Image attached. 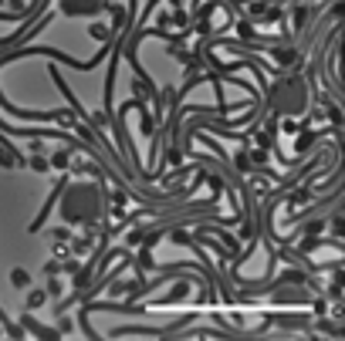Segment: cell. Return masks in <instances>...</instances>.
Wrapping results in <instances>:
<instances>
[{
  "mask_svg": "<svg viewBox=\"0 0 345 341\" xmlns=\"http://www.w3.org/2000/svg\"><path fill=\"white\" fill-rule=\"evenodd\" d=\"M109 183L105 176H98L95 183H85V179H71L61 199H58V213L68 227H98L102 216L109 213Z\"/></svg>",
  "mask_w": 345,
  "mask_h": 341,
  "instance_id": "6da1fadb",
  "label": "cell"
},
{
  "mask_svg": "<svg viewBox=\"0 0 345 341\" xmlns=\"http://www.w3.org/2000/svg\"><path fill=\"white\" fill-rule=\"evenodd\" d=\"M196 321V314H183L179 321H172L170 328H153V324H122V328H112L109 338H179L183 328H190Z\"/></svg>",
  "mask_w": 345,
  "mask_h": 341,
  "instance_id": "7a4b0ae2",
  "label": "cell"
},
{
  "mask_svg": "<svg viewBox=\"0 0 345 341\" xmlns=\"http://www.w3.org/2000/svg\"><path fill=\"white\" fill-rule=\"evenodd\" d=\"M0 108L14 122H71V118H78L71 108H20L3 95V88H0Z\"/></svg>",
  "mask_w": 345,
  "mask_h": 341,
  "instance_id": "3957f363",
  "label": "cell"
},
{
  "mask_svg": "<svg viewBox=\"0 0 345 341\" xmlns=\"http://www.w3.org/2000/svg\"><path fill=\"white\" fill-rule=\"evenodd\" d=\"M268 304L274 307H305L311 301V294L305 291V284H281V287H271L268 294Z\"/></svg>",
  "mask_w": 345,
  "mask_h": 341,
  "instance_id": "277c9868",
  "label": "cell"
},
{
  "mask_svg": "<svg viewBox=\"0 0 345 341\" xmlns=\"http://www.w3.org/2000/svg\"><path fill=\"white\" fill-rule=\"evenodd\" d=\"M71 183V172H61L58 176V183H55V190L48 193V199H44V206H41V213L27 223V233H41L44 230V223L51 220V213H55V206H58V199H61V193H64V186Z\"/></svg>",
  "mask_w": 345,
  "mask_h": 341,
  "instance_id": "5b68a950",
  "label": "cell"
},
{
  "mask_svg": "<svg viewBox=\"0 0 345 341\" xmlns=\"http://www.w3.org/2000/svg\"><path fill=\"white\" fill-rule=\"evenodd\" d=\"M105 10V0H58V14L64 17H95Z\"/></svg>",
  "mask_w": 345,
  "mask_h": 341,
  "instance_id": "8992f818",
  "label": "cell"
},
{
  "mask_svg": "<svg viewBox=\"0 0 345 341\" xmlns=\"http://www.w3.org/2000/svg\"><path fill=\"white\" fill-rule=\"evenodd\" d=\"M20 328H24L27 335L41 338V341H58V338H61V331H55V328H44V324L34 318V311H24V314H20Z\"/></svg>",
  "mask_w": 345,
  "mask_h": 341,
  "instance_id": "52a82bcc",
  "label": "cell"
},
{
  "mask_svg": "<svg viewBox=\"0 0 345 341\" xmlns=\"http://www.w3.org/2000/svg\"><path fill=\"white\" fill-rule=\"evenodd\" d=\"M95 233H98V227H85V233H78V237H71V253L75 257H85L88 250H92V244H95Z\"/></svg>",
  "mask_w": 345,
  "mask_h": 341,
  "instance_id": "ba28073f",
  "label": "cell"
},
{
  "mask_svg": "<svg viewBox=\"0 0 345 341\" xmlns=\"http://www.w3.org/2000/svg\"><path fill=\"white\" fill-rule=\"evenodd\" d=\"M71 155H75V149H68V146H64V149L51 152V159H48V162H51V169L68 172V169H71Z\"/></svg>",
  "mask_w": 345,
  "mask_h": 341,
  "instance_id": "9c48e42d",
  "label": "cell"
},
{
  "mask_svg": "<svg viewBox=\"0 0 345 341\" xmlns=\"http://www.w3.org/2000/svg\"><path fill=\"white\" fill-rule=\"evenodd\" d=\"M48 297H51V294H48V287H44V291H27V301H24V311H41V307L48 304Z\"/></svg>",
  "mask_w": 345,
  "mask_h": 341,
  "instance_id": "30bf717a",
  "label": "cell"
},
{
  "mask_svg": "<svg viewBox=\"0 0 345 341\" xmlns=\"http://www.w3.org/2000/svg\"><path fill=\"white\" fill-rule=\"evenodd\" d=\"M247 149H250V146H244V149H237V152H233V159H230V166H233V169L240 172V176H244V172H254V166H250V155H247Z\"/></svg>",
  "mask_w": 345,
  "mask_h": 341,
  "instance_id": "8fae6325",
  "label": "cell"
},
{
  "mask_svg": "<svg viewBox=\"0 0 345 341\" xmlns=\"http://www.w3.org/2000/svg\"><path fill=\"white\" fill-rule=\"evenodd\" d=\"M88 34H92V38L98 41V44H105V41H109V44H112L115 41V34H118V31H112V27H105V24H92V27H88Z\"/></svg>",
  "mask_w": 345,
  "mask_h": 341,
  "instance_id": "7c38bea8",
  "label": "cell"
},
{
  "mask_svg": "<svg viewBox=\"0 0 345 341\" xmlns=\"http://www.w3.org/2000/svg\"><path fill=\"white\" fill-rule=\"evenodd\" d=\"M0 324H3V335H7V338H24V335H27V331L20 328V321H10V318L3 314V307H0Z\"/></svg>",
  "mask_w": 345,
  "mask_h": 341,
  "instance_id": "4fadbf2b",
  "label": "cell"
},
{
  "mask_svg": "<svg viewBox=\"0 0 345 341\" xmlns=\"http://www.w3.org/2000/svg\"><path fill=\"white\" fill-rule=\"evenodd\" d=\"M10 284L17 287V291H27V287H31V274H27L24 267H14V270H10Z\"/></svg>",
  "mask_w": 345,
  "mask_h": 341,
  "instance_id": "5bb4252c",
  "label": "cell"
},
{
  "mask_svg": "<svg viewBox=\"0 0 345 341\" xmlns=\"http://www.w3.org/2000/svg\"><path fill=\"white\" fill-rule=\"evenodd\" d=\"M308 20V7L305 3H294V10H291V24H294V31H301Z\"/></svg>",
  "mask_w": 345,
  "mask_h": 341,
  "instance_id": "9a60e30c",
  "label": "cell"
},
{
  "mask_svg": "<svg viewBox=\"0 0 345 341\" xmlns=\"http://www.w3.org/2000/svg\"><path fill=\"white\" fill-rule=\"evenodd\" d=\"M27 166H31L34 172H51V162H48L41 152H34V159H27Z\"/></svg>",
  "mask_w": 345,
  "mask_h": 341,
  "instance_id": "2e32d148",
  "label": "cell"
},
{
  "mask_svg": "<svg viewBox=\"0 0 345 341\" xmlns=\"http://www.w3.org/2000/svg\"><path fill=\"white\" fill-rule=\"evenodd\" d=\"M328 227H332V233H335V237H342V233H345V220H342V213H339V209L328 216Z\"/></svg>",
  "mask_w": 345,
  "mask_h": 341,
  "instance_id": "e0dca14e",
  "label": "cell"
},
{
  "mask_svg": "<svg viewBox=\"0 0 345 341\" xmlns=\"http://www.w3.org/2000/svg\"><path fill=\"white\" fill-rule=\"evenodd\" d=\"M75 328H78V321H71V318H64V314H61V324H58V331H61V338H68V335H71Z\"/></svg>",
  "mask_w": 345,
  "mask_h": 341,
  "instance_id": "ac0fdd59",
  "label": "cell"
},
{
  "mask_svg": "<svg viewBox=\"0 0 345 341\" xmlns=\"http://www.w3.org/2000/svg\"><path fill=\"white\" fill-rule=\"evenodd\" d=\"M190 20H193V14H186L183 7H176V14H172V24H176V27H186Z\"/></svg>",
  "mask_w": 345,
  "mask_h": 341,
  "instance_id": "d6986e66",
  "label": "cell"
},
{
  "mask_svg": "<svg viewBox=\"0 0 345 341\" xmlns=\"http://www.w3.org/2000/svg\"><path fill=\"white\" fill-rule=\"evenodd\" d=\"M48 294H51V297H58V294H61V284H58V277H55V274L48 277Z\"/></svg>",
  "mask_w": 345,
  "mask_h": 341,
  "instance_id": "ffe728a7",
  "label": "cell"
},
{
  "mask_svg": "<svg viewBox=\"0 0 345 341\" xmlns=\"http://www.w3.org/2000/svg\"><path fill=\"white\" fill-rule=\"evenodd\" d=\"M318 328H322V331H328V335H342V331H339V328H335V324H332V321H325V318L318 321Z\"/></svg>",
  "mask_w": 345,
  "mask_h": 341,
  "instance_id": "44dd1931",
  "label": "cell"
},
{
  "mask_svg": "<svg viewBox=\"0 0 345 341\" xmlns=\"http://www.w3.org/2000/svg\"><path fill=\"white\" fill-rule=\"evenodd\" d=\"M68 237H71V227H68V223L55 230V240H68Z\"/></svg>",
  "mask_w": 345,
  "mask_h": 341,
  "instance_id": "7402d4cb",
  "label": "cell"
},
{
  "mask_svg": "<svg viewBox=\"0 0 345 341\" xmlns=\"http://www.w3.org/2000/svg\"><path fill=\"white\" fill-rule=\"evenodd\" d=\"M44 274H48V277H51V274H61V264H58V260H48V264H44Z\"/></svg>",
  "mask_w": 345,
  "mask_h": 341,
  "instance_id": "603a6c76",
  "label": "cell"
},
{
  "mask_svg": "<svg viewBox=\"0 0 345 341\" xmlns=\"http://www.w3.org/2000/svg\"><path fill=\"white\" fill-rule=\"evenodd\" d=\"M78 267H81L78 260H64V264H61V270H64V274H75Z\"/></svg>",
  "mask_w": 345,
  "mask_h": 341,
  "instance_id": "cb8c5ba5",
  "label": "cell"
},
{
  "mask_svg": "<svg viewBox=\"0 0 345 341\" xmlns=\"http://www.w3.org/2000/svg\"><path fill=\"white\" fill-rule=\"evenodd\" d=\"M0 335H3V324H0Z\"/></svg>",
  "mask_w": 345,
  "mask_h": 341,
  "instance_id": "d4e9b609",
  "label": "cell"
},
{
  "mask_svg": "<svg viewBox=\"0 0 345 341\" xmlns=\"http://www.w3.org/2000/svg\"><path fill=\"white\" fill-rule=\"evenodd\" d=\"M0 3H7V0H0Z\"/></svg>",
  "mask_w": 345,
  "mask_h": 341,
  "instance_id": "484cf974",
  "label": "cell"
}]
</instances>
